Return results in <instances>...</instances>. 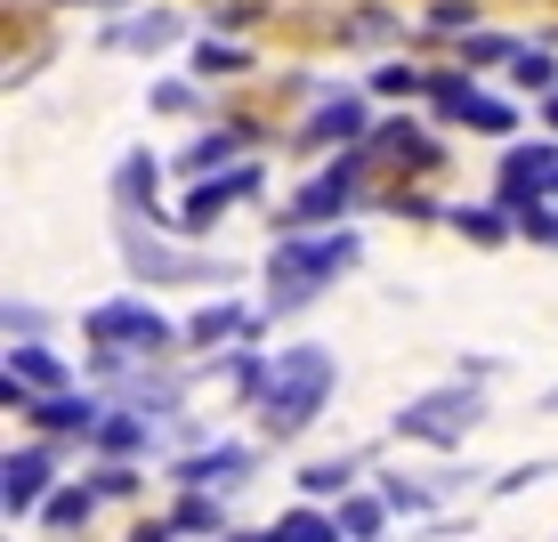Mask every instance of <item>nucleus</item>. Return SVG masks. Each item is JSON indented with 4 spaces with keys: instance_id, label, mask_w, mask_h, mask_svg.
<instances>
[{
    "instance_id": "1",
    "label": "nucleus",
    "mask_w": 558,
    "mask_h": 542,
    "mask_svg": "<svg viewBox=\"0 0 558 542\" xmlns=\"http://www.w3.org/2000/svg\"><path fill=\"white\" fill-rule=\"evenodd\" d=\"M324 389H332V357H324V348H283L276 381H267V430L276 437L307 430V413L324 405Z\"/></svg>"
},
{
    "instance_id": "2",
    "label": "nucleus",
    "mask_w": 558,
    "mask_h": 542,
    "mask_svg": "<svg viewBox=\"0 0 558 542\" xmlns=\"http://www.w3.org/2000/svg\"><path fill=\"white\" fill-rule=\"evenodd\" d=\"M340 267H356V236H324V243H283L276 251V308H300L307 292H316L324 276H340Z\"/></svg>"
},
{
    "instance_id": "3",
    "label": "nucleus",
    "mask_w": 558,
    "mask_h": 542,
    "mask_svg": "<svg viewBox=\"0 0 558 542\" xmlns=\"http://www.w3.org/2000/svg\"><path fill=\"white\" fill-rule=\"evenodd\" d=\"M477 413H486V405H477L470 389H437V397L405 405V413H397V430H405V437H429V445H453Z\"/></svg>"
},
{
    "instance_id": "4",
    "label": "nucleus",
    "mask_w": 558,
    "mask_h": 542,
    "mask_svg": "<svg viewBox=\"0 0 558 542\" xmlns=\"http://www.w3.org/2000/svg\"><path fill=\"white\" fill-rule=\"evenodd\" d=\"M356 179H364V154H340V162L292 203V219H283V227H316V219H332V210H349L356 203Z\"/></svg>"
},
{
    "instance_id": "5",
    "label": "nucleus",
    "mask_w": 558,
    "mask_h": 542,
    "mask_svg": "<svg viewBox=\"0 0 558 542\" xmlns=\"http://www.w3.org/2000/svg\"><path fill=\"white\" fill-rule=\"evenodd\" d=\"M89 333L98 340H130V348H162L170 324L154 316V308H138V300H113V308H89Z\"/></svg>"
},
{
    "instance_id": "6",
    "label": "nucleus",
    "mask_w": 558,
    "mask_h": 542,
    "mask_svg": "<svg viewBox=\"0 0 558 542\" xmlns=\"http://www.w3.org/2000/svg\"><path fill=\"white\" fill-rule=\"evenodd\" d=\"M252 186H259V170H235V179H219V186H195V203L179 210V227H186V236H203V227L219 219L235 195H252Z\"/></svg>"
},
{
    "instance_id": "7",
    "label": "nucleus",
    "mask_w": 558,
    "mask_h": 542,
    "mask_svg": "<svg viewBox=\"0 0 558 542\" xmlns=\"http://www.w3.org/2000/svg\"><path fill=\"white\" fill-rule=\"evenodd\" d=\"M243 470H252V454H243V445H210V454H195V461H186V486H227V478H243Z\"/></svg>"
},
{
    "instance_id": "8",
    "label": "nucleus",
    "mask_w": 558,
    "mask_h": 542,
    "mask_svg": "<svg viewBox=\"0 0 558 542\" xmlns=\"http://www.w3.org/2000/svg\"><path fill=\"white\" fill-rule=\"evenodd\" d=\"M49 486V454L33 445V454H9V510H33Z\"/></svg>"
},
{
    "instance_id": "9",
    "label": "nucleus",
    "mask_w": 558,
    "mask_h": 542,
    "mask_svg": "<svg viewBox=\"0 0 558 542\" xmlns=\"http://www.w3.org/2000/svg\"><path fill=\"white\" fill-rule=\"evenodd\" d=\"M170 33H179V16H170V9H154V16H138V25H113L106 41H113V49H162Z\"/></svg>"
},
{
    "instance_id": "10",
    "label": "nucleus",
    "mask_w": 558,
    "mask_h": 542,
    "mask_svg": "<svg viewBox=\"0 0 558 542\" xmlns=\"http://www.w3.org/2000/svg\"><path fill=\"white\" fill-rule=\"evenodd\" d=\"M307 138H364V98H332L316 106V130Z\"/></svg>"
},
{
    "instance_id": "11",
    "label": "nucleus",
    "mask_w": 558,
    "mask_h": 542,
    "mask_svg": "<svg viewBox=\"0 0 558 542\" xmlns=\"http://www.w3.org/2000/svg\"><path fill=\"white\" fill-rule=\"evenodd\" d=\"M267 542H340V527H332V518H316V510H292Z\"/></svg>"
},
{
    "instance_id": "12",
    "label": "nucleus",
    "mask_w": 558,
    "mask_h": 542,
    "mask_svg": "<svg viewBox=\"0 0 558 542\" xmlns=\"http://www.w3.org/2000/svg\"><path fill=\"white\" fill-rule=\"evenodd\" d=\"M9 381H33V389H57L65 373H57V357H41V348H16V357H9Z\"/></svg>"
},
{
    "instance_id": "13",
    "label": "nucleus",
    "mask_w": 558,
    "mask_h": 542,
    "mask_svg": "<svg viewBox=\"0 0 558 542\" xmlns=\"http://www.w3.org/2000/svg\"><path fill=\"white\" fill-rule=\"evenodd\" d=\"M41 421H49V430H89V421H98V405H89V397H49Z\"/></svg>"
},
{
    "instance_id": "14",
    "label": "nucleus",
    "mask_w": 558,
    "mask_h": 542,
    "mask_svg": "<svg viewBox=\"0 0 558 542\" xmlns=\"http://www.w3.org/2000/svg\"><path fill=\"white\" fill-rule=\"evenodd\" d=\"M502 57H518L510 33H470V41H461V65H502Z\"/></svg>"
},
{
    "instance_id": "15",
    "label": "nucleus",
    "mask_w": 558,
    "mask_h": 542,
    "mask_svg": "<svg viewBox=\"0 0 558 542\" xmlns=\"http://www.w3.org/2000/svg\"><path fill=\"white\" fill-rule=\"evenodd\" d=\"M227 154H235V130H210V138H195V146L179 154V162H186V170H219Z\"/></svg>"
},
{
    "instance_id": "16",
    "label": "nucleus",
    "mask_w": 558,
    "mask_h": 542,
    "mask_svg": "<svg viewBox=\"0 0 558 542\" xmlns=\"http://www.w3.org/2000/svg\"><path fill=\"white\" fill-rule=\"evenodd\" d=\"M510 73H518L526 89H558V65H550V49H518V57H510Z\"/></svg>"
},
{
    "instance_id": "17",
    "label": "nucleus",
    "mask_w": 558,
    "mask_h": 542,
    "mask_svg": "<svg viewBox=\"0 0 558 542\" xmlns=\"http://www.w3.org/2000/svg\"><path fill=\"white\" fill-rule=\"evenodd\" d=\"M243 324H252V316H243V308H203V316H195V340L210 348V340H227V333H243Z\"/></svg>"
},
{
    "instance_id": "18",
    "label": "nucleus",
    "mask_w": 558,
    "mask_h": 542,
    "mask_svg": "<svg viewBox=\"0 0 558 542\" xmlns=\"http://www.w3.org/2000/svg\"><path fill=\"white\" fill-rule=\"evenodd\" d=\"M195 65H203V73H243L252 57H243L235 41H195Z\"/></svg>"
},
{
    "instance_id": "19",
    "label": "nucleus",
    "mask_w": 558,
    "mask_h": 542,
    "mask_svg": "<svg viewBox=\"0 0 558 542\" xmlns=\"http://www.w3.org/2000/svg\"><path fill=\"white\" fill-rule=\"evenodd\" d=\"M349 478H356V461H316V470H307L300 486H307V494H340Z\"/></svg>"
},
{
    "instance_id": "20",
    "label": "nucleus",
    "mask_w": 558,
    "mask_h": 542,
    "mask_svg": "<svg viewBox=\"0 0 558 542\" xmlns=\"http://www.w3.org/2000/svg\"><path fill=\"white\" fill-rule=\"evenodd\" d=\"M373 89H380V98H413V89H429V82H421L413 65H380V73H373Z\"/></svg>"
},
{
    "instance_id": "21",
    "label": "nucleus",
    "mask_w": 558,
    "mask_h": 542,
    "mask_svg": "<svg viewBox=\"0 0 558 542\" xmlns=\"http://www.w3.org/2000/svg\"><path fill=\"white\" fill-rule=\"evenodd\" d=\"M453 227L477 236V243H502V210H453Z\"/></svg>"
},
{
    "instance_id": "22",
    "label": "nucleus",
    "mask_w": 558,
    "mask_h": 542,
    "mask_svg": "<svg viewBox=\"0 0 558 542\" xmlns=\"http://www.w3.org/2000/svg\"><path fill=\"white\" fill-rule=\"evenodd\" d=\"M340 527H349L356 542H373V534H380V502H349V510H340Z\"/></svg>"
},
{
    "instance_id": "23",
    "label": "nucleus",
    "mask_w": 558,
    "mask_h": 542,
    "mask_svg": "<svg viewBox=\"0 0 558 542\" xmlns=\"http://www.w3.org/2000/svg\"><path fill=\"white\" fill-rule=\"evenodd\" d=\"M113 186H122V203L154 195V162H122V179H113Z\"/></svg>"
},
{
    "instance_id": "24",
    "label": "nucleus",
    "mask_w": 558,
    "mask_h": 542,
    "mask_svg": "<svg viewBox=\"0 0 558 542\" xmlns=\"http://www.w3.org/2000/svg\"><path fill=\"white\" fill-rule=\"evenodd\" d=\"M82 518H89V494H57L49 502V527H82Z\"/></svg>"
},
{
    "instance_id": "25",
    "label": "nucleus",
    "mask_w": 558,
    "mask_h": 542,
    "mask_svg": "<svg viewBox=\"0 0 558 542\" xmlns=\"http://www.w3.org/2000/svg\"><path fill=\"white\" fill-rule=\"evenodd\" d=\"M518 227H526V236H543V243H558V210H543V203L518 210Z\"/></svg>"
},
{
    "instance_id": "26",
    "label": "nucleus",
    "mask_w": 558,
    "mask_h": 542,
    "mask_svg": "<svg viewBox=\"0 0 558 542\" xmlns=\"http://www.w3.org/2000/svg\"><path fill=\"white\" fill-rule=\"evenodd\" d=\"M179 527H186V534H203V527H219V502H179Z\"/></svg>"
},
{
    "instance_id": "27",
    "label": "nucleus",
    "mask_w": 558,
    "mask_h": 542,
    "mask_svg": "<svg viewBox=\"0 0 558 542\" xmlns=\"http://www.w3.org/2000/svg\"><path fill=\"white\" fill-rule=\"evenodd\" d=\"M429 33H461V41H470V16H461L453 0H437V9H429Z\"/></svg>"
},
{
    "instance_id": "28",
    "label": "nucleus",
    "mask_w": 558,
    "mask_h": 542,
    "mask_svg": "<svg viewBox=\"0 0 558 542\" xmlns=\"http://www.w3.org/2000/svg\"><path fill=\"white\" fill-rule=\"evenodd\" d=\"M470 122H477V130H510V106H502V98H477Z\"/></svg>"
},
{
    "instance_id": "29",
    "label": "nucleus",
    "mask_w": 558,
    "mask_h": 542,
    "mask_svg": "<svg viewBox=\"0 0 558 542\" xmlns=\"http://www.w3.org/2000/svg\"><path fill=\"white\" fill-rule=\"evenodd\" d=\"M106 445H113V454H130V445H146V430H138V421H106Z\"/></svg>"
},
{
    "instance_id": "30",
    "label": "nucleus",
    "mask_w": 558,
    "mask_h": 542,
    "mask_svg": "<svg viewBox=\"0 0 558 542\" xmlns=\"http://www.w3.org/2000/svg\"><path fill=\"white\" fill-rule=\"evenodd\" d=\"M154 106H170V113H186V106H195V89H186V82H162V89H154Z\"/></svg>"
},
{
    "instance_id": "31",
    "label": "nucleus",
    "mask_w": 558,
    "mask_h": 542,
    "mask_svg": "<svg viewBox=\"0 0 558 542\" xmlns=\"http://www.w3.org/2000/svg\"><path fill=\"white\" fill-rule=\"evenodd\" d=\"M130 542H170V534H162V527H138V534H130Z\"/></svg>"
},
{
    "instance_id": "32",
    "label": "nucleus",
    "mask_w": 558,
    "mask_h": 542,
    "mask_svg": "<svg viewBox=\"0 0 558 542\" xmlns=\"http://www.w3.org/2000/svg\"><path fill=\"white\" fill-rule=\"evenodd\" d=\"M550 122H558V98H550Z\"/></svg>"
}]
</instances>
